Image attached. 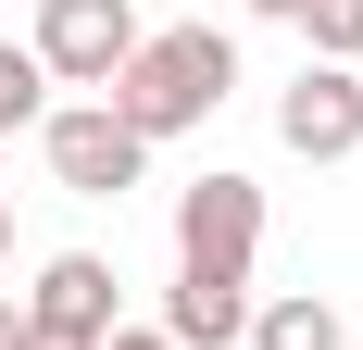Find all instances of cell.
<instances>
[{
	"label": "cell",
	"instance_id": "5",
	"mask_svg": "<svg viewBox=\"0 0 363 350\" xmlns=\"http://www.w3.org/2000/svg\"><path fill=\"white\" fill-rule=\"evenodd\" d=\"M276 138H289L301 163H351L363 150V75L351 63H301L289 88H276Z\"/></svg>",
	"mask_w": 363,
	"mask_h": 350
},
{
	"label": "cell",
	"instance_id": "4",
	"mask_svg": "<svg viewBox=\"0 0 363 350\" xmlns=\"http://www.w3.org/2000/svg\"><path fill=\"white\" fill-rule=\"evenodd\" d=\"M38 150H50V175H63L75 201H125V188H138V163H150V150L125 138V125H113L101 101H63V113H38Z\"/></svg>",
	"mask_w": 363,
	"mask_h": 350
},
{
	"label": "cell",
	"instance_id": "12",
	"mask_svg": "<svg viewBox=\"0 0 363 350\" xmlns=\"http://www.w3.org/2000/svg\"><path fill=\"white\" fill-rule=\"evenodd\" d=\"M238 13H263V26H301V0H238Z\"/></svg>",
	"mask_w": 363,
	"mask_h": 350
},
{
	"label": "cell",
	"instance_id": "9",
	"mask_svg": "<svg viewBox=\"0 0 363 350\" xmlns=\"http://www.w3.org/2000/svg\"><path fill=\"white\" fill-rule=\"evenodd\" d=\"M301 38H313V63L363 75V0H301Z\"/></svg>",
	"mask_w": 363,
	"mask_h": 350
},
{
	"label": "cell",
	"instance_id": "3",
	"mask_svg": "<svg viewBox=\"0 0 363 350\" xmlns=\"http://www.w3.org/2000/svg\"><path fill=\"white\" fill-rule=\"evenodd\" d=\"M125 50H138V0H38L26 63L50 75V88H113Z\"/></svg>",
	"mask_w": 363,
	"mask_h": 350
},
{
	"label": "cell",
	"instance_id": "14",
	"mask_svg": "<svg viewBox=\"0 0 363 350\" xmlns=\"http://www.w3.org/2000/svg\"><path fill=\"white\" fill-rule=\"evenodd\" d=\"M0 250H13V188H0Z\"/></svg>",
	"mask_w": 363,
	"mask_h": 350
},
{
	"label": "cell",
	"instance_id": "2",
	"mask_svg": "<svg viewBox=\"0 0 363 350\" xmlns=\"http://www.w3.org/2000/svg\"><path fill=\"white\" fill-rule=\"evenodd\" d=\"M251 250H263V188L251 175H188L176 188V276H251Z\"/></svg>",
	"mask_w": 363,
	"mask_h": 350
},
{
	"label": "cell",
	"instance_id": "7",
	"mask_svg": "<svg viewBox=\"0 0 363 350\" xmlns=\"http://www.w3.org/2000/svg\"><path fill=\"white\" fill-rule=\"evenodd\" d=\"M163 338L176 350H238L251 338V276H176L163 288Z\"/></svg>",
	"mask_w": 363,
	"mask_h": 350
},
{
	"label": "cell",
	"instance_id": "10",
	"mask_svg": "<svg viewBox=\"0 0 363 350\" xmlns=\"http://www.w3.org/2000/svg\"><path fill=\"white\" fill-rule=\"evenodd\" d=\"M38 113H50V75H38L26 50L0 38V138H13V125H38Z\"/></svg>",
	"mask_w": 363,
	"mask_h": 350
},
{
	"label": "cell",
	"instance_id": "15",
	"mask_svg": "<svg viewBox=\"0 0 363 350\" xmlns=\"http://www.w3.org/2000/svg\"><path fill=\"white\" fill-rule=\"evenodd\" d=\"M351 350H363V338H351Z\"/></svg>",
	"mask_w": 363,
	"mask_h": 350
},
{
	"label": "cell",
	"instance_id": "6",
	"mask_svg": "<svg viewBox=\"0 0 363 350\" xmlns=\"http://www.w3.org/2000/svg\"><path fill=\"white\" fill-rule=\"evenodd\" d=\"M13 313H26L38 338H75V350H101L113 325H125V313H113V263H101V250H50Z\"/></svg>",
	"mask_w": 363,
	"mask_h": 350
},
{
	"label": "cell",
	"instance_id": "11",
	"mask_svg": "<svg viewBox=\"0 0 363 350\" xmlns=\"http://www.w3.org/2000/svg\"><path fill=\"white\" fill-rule=\"evenodd\" d=\"M101 350H176V338H163V325H113Z\"/></svg>",
	"mask_w": 363,
	"mask_h": 350
},
{
	"label": "cell",
	"instance_id": "13",
	"mask_svg": "<svg viewBox=\"0 0 363 350\" xmlns=\"http://www.w3.org/2000/svg\"><path fill=\"white\" fill-rule=\"evenodd\" d=\"M0 350H26V313H13V288H0Z\"/></svg>",
	"mask_w": 363,
	"mask_h": 350
},
{
	"label": "cell",
	"instance_id": "1",
	"mask_svg": "<svg viewBox=\"0 0 363 350\" xmlns=\"http://www.w3.org/2000/svg\"><path fill=\"white\" fill-rule=\"evenodd\" d=\"M225 88H238V38H225V26H138V50L113 63L101 113L150 150V138L213 125V113H225Z\"/></svg>",
	"mask_w": 363,
	"mask_h": 350
},
{
	"label": "cell",
	"instance_id": "8",
	"mask_svg": "<svg viewBox=\"0 0 363 350\" xmlns=\"http://www.w3.org/2000/svg\"><path fill=\"white\" fill-rule=\"evenodd\" d=\"M238 350H351V325H338L326 288H289V300H251V338Z\"/></svg>",
	"mask_w": 363,
	"mask_h": 350
}]
</instances>
